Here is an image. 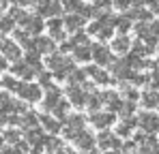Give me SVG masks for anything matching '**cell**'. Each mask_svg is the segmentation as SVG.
Instances as JSON below:
<instances>
[{
    "label": "cell",
    "mask_w": 159,
    "mask_h": 154,
    "mask_svg": "<svg viewBox=\"0 0 159 154\" xmlns=\"http://www.w3.org/2000/svg\"><path fill=\"white\" fill-rule=\"evenodd\" d=\"M142 124L146 128H151V130H155V128H159V118H155V116H144Z\"/></svg>",
    "instance_id": "6da1fadb"
}]
</instances>
